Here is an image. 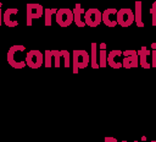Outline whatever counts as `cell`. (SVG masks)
<instances>
[{
    "mask_svg": "<svg viewBox=\"0 0 156 142\" xmlns=\"http://www.w3.org/2000/svg\"><path fill=\"white\" fill-rule=\"evenodd\" d=\"M26 50L24 45H12L7 51V62L13 69H23L26 67V60H23L20 54H22Z\"/></svg>",
    "mask_w": 156,
    "mask_h": 142,
    "instance_id": "obj_1",
    "label": "cell"
},
{
    "mask_svg": "<svg viewBox=\"0 0 156 142\" xmlns=\"http://www.w3.org/2000/svg\"><path fill=\"white\" fill-rule=\"evenodd\" d=\"M90 64V55L87 50L83 49H76L72 53V66H73V73H77L80 69H85Z\"/></svg>",
    "mask_w": 156,
    "mask_h": 142,
    "instance_id": "obj_2",
    "label": "cell"
},
{
    "mask_svg": "<svg viewBox=\"0 0 156 142\" xmlns=\"http://www.w3.org/2000/svg\"><path fill=\"white\" fill-rule=\"evenodd\" d=\"M116 21H117V24H119L123 28L129 27L134 22L133 10L132 9H119L116 15Z\"/></svg>",
    "mask_w": 156,
    "mask_h": 142,
    "instance_id": "obj_3",
    "label": "cell"
},
{
    "mask_svg": "<svg viewBox=\"0 0 156 142\" xmlns=\"http://www.w3.org/2000/svg\"><path fill=\"white\" fill-rule=\"evenodd\" d=\"M44 64V55L39 50H29L26 54V65L30 69H39Z\"/></svg>",
    "mask_w": 156,
    "mask_h": 142,
    "instance_id": "obj_4",
    "label": "cell"
},
{
    "mask_svg": "<svg viewBox=\"0 0 156 142\" xmlns=\"http://www.w3.org/2000/svg\"><path fill=\"white\" fill-rule=\"evenodd\" d=\"M85 26L89 27H98L100 22H102V12L98 9H89L85 11L84 15Z\"/></svg>",
    "mask_w": 156,
    "mask_h": 142,
    "instance_id": "obj_5",
    "label": "cell"
},
{
    "mask_svg": "<svg viewBox=\"0 0 156 142\" xmlns=\"http://www.w3.org/2000/svg\"><path fill=\"white\" fill-rule=\"evenodd\" d=\"M26 13H27V26H32V20L40 18L44 15V7L40 4H27Z\"/></svg>",
    "mask_w": 156,
    "mask_h": 142,
    "instance_id": "obj_6",
    "label": "cell"
},
{
    "mask_svg": "<svg viewBox=\"0 0 156 142\" xmlns=\"http://www.w3.org/2000/svg\"><path fill=\"white\" fill-rule=\"evenodd\" d=\"M56 22L61 27H68L73 22V12L71 9H58L55 15Z\"/></svg>",
    "mask_w": 156,
    "mask_h": 142,
    "instance_id": "obj_7",
    "label": "cell"
},
{
    "mask_svg": "<svg viewBox=\"0 0 156 142\" xmlns=\"http://www.w3.org/2000/svg\"><path fill=\"white\" fill-rule=\"evenodd\" d=\"M123 61H122V67L124 69H132V67H138L139 66V58L136 54V50L129 49V50H124L122 51Z\"/></svg>",
    "mask_w": 156,
    "mask_h": 142,
    "instance_id": "obj_8",
    "label": "cell"
},
{
    "mask_svg": "<svg viewBox=\"0 0 156 142\" xmlns=\"http://www.w3.org/2000/svg\"><path fill=\"white\" fill-rule=\"evenodd\" d=\"M138 58H139V65L143 69H150L151 67V62L149 60V58L151 56V50L146 47H141L139 50H136Z\"/></svg>",
    "mask_w": 156,
    "mask_h": 142,
    "instance_id": "obj_9",
    "label": "cell"
},
{
    "mask_svg": "<svg viewBox=\"0 0 156 142\" xmlns=\"http://www.w3.org/2000/svg\"><path fill=\"white\" fill-rule=\"evenodd\" d=\"M17 13H18V9H6V11L2 15V23L10 28L16 27L18 24V21L15 18Z\"/></svg>",
    "mask_w": 156,
    "mask_h": 142,
    "instance_id": "obj_10",
    "label": "cell"
},
{
    "mask_svg": "<svg viewBox=\"0 0 156 142\" xmlns=\"http://www.w3.org/2000/svg\"><path fill=\"white\" fill-rule=\"evenodd\" d=\"M117 9H106L105 11H102V22L107 26V27H116L117 26V21H116V15H117Z\"/></svg>",
    "mask_w": 156,
    "mask_h": 142,
    "instance_id": "obj_11",
    "label": "cell"
},
{
    "mask_svg": "<svg viewBox=\"0 0 156 142\" xmlns=\"http://www.w3.org/2000/svg\"><path fill=\"white\" fill-rule=\"evenodd\" d=\"M122 55V50L115 49L107 53V65L113 69H121L122 67V61L119 60V56Z\"/></svg>",
    "mask_w": 156,
    "mask_h": 142,
    "instance_id": "obj_12",
    "label": "cell"
},
{
    "mask_svg": "<svg viewBox=\"0 0 156 142\" xmlns=\"http://www.w3.org/2000/svg\"><path fill=\"white\" fill-rule=\"evenodd\" d=\"M72 12H73V22H74L78 27L83 28V27L85 26V22H84L85 11H84V9H82L80 4H76V6H74V9L72 10Z\"/></svg>",
    "mask_w": 156,
    "mask_h": 142,
    "instance_id": "obj_13",
    "label": "cell"
},
{
    "mask_svg": "<svg viewBox=\"0 0 156 142\" xmlns=\"http://www.w3.org/2000/svg\"><path fill=\"white\" fill-rule=\"evenodd\" d=\"M134 22L139 28H143L145 24L143 22L141 16V1H135V10H134Z\"/></svg>",
    "mask_w": 156,
    "mask_h": 142,
    "instance_id": "obj_14",
    "label": "cell"
},
{
    "mask_svg": "<svg viewBox=\"0 0 156 142\" xmlns=\"http://www.w3.org/2000/svg\"><path fill=\"white\" fill-rule=\"evenodd\" d=\"M98 44L95 42H93L90 44V66L93 69H99V62H98Z\"/></svg>",
    "mask_w": 156,
    "mask_h": 142,
    "instance_id": "obj_15",
    "label": "cell"
},
{
    "mask_svg": "<svg viewBox=\"0 0 156 142\" xmlns=\"http://www.w3.org/2000/svg\"><path fill=\"white\" fill-rule=\"evenodd\" d=\"M57 9H44V17H45V26H51V17L56 15Z\"/></svg>",
    "mask_w": 156,
    "mask_h": 142,
    "instance_id": "obj_16",
    "label": "cell"
},
{
    "mask_svg": "<svg viewBox=\"0 0 156 142\" xmlns=\"http://www.w3.org/2000/svg\"><path fill=\"white\" fill-rule=\"evenodd\" d=\"M98 62H99V67H106V65H107V53H106V50H100L99 51Z\"/></svg>",
    "mask_w": 156,
    "mask_h": 142,
    "instance_id": "obj_17",
    "label": "cell"
},
{
    "mask_svg": "<svg viewBox=\"0 0 156 142\" xmlns=\"http://www.w3.org/2000/svg\"><path fill=\"white\" fill-rule=\"evenodd\" d=\"M44 65H45V67H52L54 66V58H52L51 50H45V54H44Z\"/></svg>",
    "mask_w": 156,
    "mask_h": 142,
    "instance_id": "obj_18",
    "label": "cell"
},
{
    "mask_svg": "<svg viewBox=\"0 0 156 142\" xmlns=\"http://www.w3.org/2000/svg\"><path fill=\"white\" fill-rule=\"evenodd\" d=\"M149 12H150L151 16H152V26L156 27V1L152 2V6H151V9L149 10Z\"/></svg>",
    "mask_w": 156,
    "mask_h": 142,
    "instance_id": "obj_19",
    "label": "cell"
},
{
    "mask_svg": "<svg viewBox=\"0 0 156 142\" xmlns=\"http://www.w3.org/2000/svg\"><path fill=\"white\" fill-rule=\"evenodd\" d=\"M151 67H156V50H151Z\"/></svg>",
    "mask_w": 156,
    "mask_h": 142,
    "instance_id": "obj_20",
    "label": "cell"
},
{
    "mask_svg": "<svg viewBox=\"0 0 156 142\" xmlns=\"http://www.w3.org/2000/svg\"><path fill=\"white\" fill-rule=\"evenodd\" d=\"M105 142H117V140H116V138H113V137L107 136V137H105Z\"/></svg>",
    "mask_w": 156,
    "mask_h": 142,
    "instance_id": "obj_21",
    "label": "cell"
},
{
    "mask_svg": "<svg viewBox=\"0 0 156 142\" xmlns=\"http://www.w3.org/2000/svg\"><path fill=\"white\" fill-rule=\"evenodd\" d=\"M1 6H2V4L0 2V26L2 24V15H4V12H2V9H1Z\"/></svg>",
    "mask_w": 156,
    "mask_h": 142,
    "instance_id": "obj_22",
    "label": "cell"
},
{
    "mask_svg": "<svg viewBox=\"0 0 156 142\" xmlns=\"http://www.w3.org/2000/svg\"><path fill=\"white\" fill-rule=\"evenodd\" d=\"M100 50H106V43H101L100 44Z\"/></svg>",
    "mask_w": 156,
    "mask_h": 142,
    "instance_id": "obj_23",
    "label": "cell"
},
{
    "mask_svg": "<svg viewBox=\"0 0 156 142\" xmlns=\"http://www.w3.org/2000/svg\"><path fill=\"white\" fill-rule=\"evenodd\" d=\"M151 48H152V50H156V42L151 43Z\"/></svg>",
    "mask_w": 156,
    "mask_h": 142,
    "instance_id": "obj_24",
    "label": "cell"
},
{
    "mask_svg": "<svg viewBox=\"0 0 156 142\" xmlns=\"http://www.w3.org/2000/svg\"><path fill=\"white\" fill-rule=\"evenodd\" d=\"M141 142H146V137H145V136L141 137Z\"/></svg>",
    "mask_w": 156,
    "mask_h": 142,
    "instance_id": "obj_25",
    "label": "cell"
},
{
    "mask_svg": "<svg viewBox=\"0 0 156 142\" xmlns=\"http://www.w3.org/2000/svg\"><path fill=\"white\" fill-rule=\"evenodd\" d=\"M133 142H139V141H133Z\"/></svg>",
    "mask_w": 156,
    "mask_h": 142,
    "instance_id": "obj_26",
    "label": "cell"
},
{
    "mask_svg": "<svg viewBox=\"0 0 156 142\" xmlns=\"http://www.w3.org/2000/svg\"><path fill=\"white\" fill-rule=\"evenodd\" d=\"M150 142H156V141H150Z\"/></svg>",
    "mask_w": 156,
    "mask_h": 142,
    "instance_id": "obj_27",
    "label": "cell"
},
{
    "mask_svg": "<svg viewBox=\"0 0 156 142\" xmlns=\"http://www.w3.org/2000/svg\"><path fill=\"white\" fill-rule=\"evenodd\" d=\"M121 142H127V141H121Z\"/></svg>",
    "mask_w": 156,
    "mask_h": 142,
    "instance_id": "obj_28",
    "label": "cell"
}]
</instances>
